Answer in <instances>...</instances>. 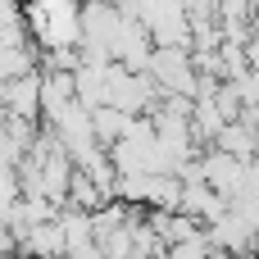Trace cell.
<instances>
[{"mask_svg":"<svg viewBox=\"0 0 259 259\" xmlns=\"http://www.w3.org/2000/svg\"><path fill=\"white\" fill-rule=\"evenodd\" d=\"M27 18L36 23V36L46 46H68V41H77V27H82V14L68 9V5H41Z\"/></svg>","mask_w":259,"mask_h":259,"instance_id":"obj_1","label":"cell"}]
</instances>
